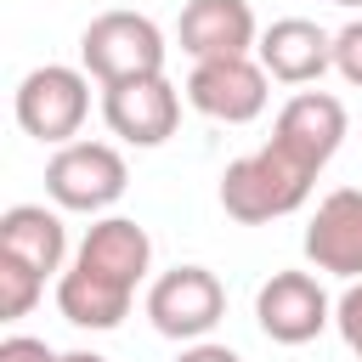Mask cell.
<instances>
[{
  "label": "cell",
  "mask_w": 362,
  "mask_h": 362,
  "mask_svg": "<svg viewBox=\"0 0 362 362\" xmlns=\"http://www.w3.org/2000/svg\"><path fill=\"white\" fill-rule=\"evenodd\" d=\"M153 272V238L141 221L130 215H96L68 260V272L57 277V311L74 328L107 334L130 317V300L141 288V277Z\"/></svg>",
  "instance_id": "6da1fadb"
},
{
  "label": "cell",
  "mask_w": 362,
  "mask_h": 362,
  "mask_svg": "<svg viewBox=\"0 0 362 362\" xmlns=\"http://www.w3.org/2000/svg\"><path fill=\"white\" fill-rule=\"evenodd\" d=\"M317 175H322V164H311L300 147L266 136V147H255V153H243V158H232L221 170V209L238 226L283 221L311 198Z\"/></svg>",
  "instance_id": "7a4b0ae2"
},
{
  "label": "cell",
  "mask_w": 362,
  "mask_h": 362,
  "mask_svg": "<svg viewBox=\"0 0 362 362\" xmlns=\"http://www.w3.org/2000/svg\"><path fill=\"white\" fill-rule=\"evenodd\" d=\"M164 57H170L164 28L147 11H102L79 34V68L96 85H124V79L164 74Z\"/></svg>",
  "instance_id": "3957f363"
},
{
  "label": "cell",
  "mask_w": 362,
  "mask_h": 362,
  "mask_svg": "<svg viewBox=\"0 0 362 362\" xmlns=\"http://www.w3.org/2000/svg\"><path fill=\"white\" fill-rule=\"evenodd\" d=\"M130 187V164L113 141H62L45 158V198L68 215H107Z\"/></svg>",
  "instance_id": "277c9868"
},
{
  "label": "cell",
  "mask_w": 362,
  "mask_h": 362,
  "mask_svg": "<svg viewBox=\"0 0 362 362\" xmlns=\"http://www.w3.org/2000/svg\"><path fill=\"white\" fill-rule=\"evenodd\" d=\"M11 113L23 124V136L45 141V147H62L85 130L90 119V74L85 68H68V62H45V68H28L17 79V96H11Z\"/></svg>",
  "instance_id": "5b68a950"
},
{
  "label": "cell",
  "mask_w": 362,
  "mask_h": 362,
  "mask_svg": "<svg viewBox=\"0 0 362 362\" xmlns=\"http://www.w3.org/2000/svg\"><path fill=\"white\" fill-rule=\"evenodd\" d=\"M226 317V288L209 266H170L147 283V322L164 339H209V328Z\"/></svg>",
  "instance_id": "8992f818"
},
{
  "label": "cell",
  "mask_w": 362,
  "mask_h": 362,
  "mask_svg": "<svg viewBox=\"0 0 362 362\" xmlns=\"http://www.w3.org/2000/svg\"><path fill=\"white\" fill-rule=\"evenodd\" d=\"M187 102L215 119V124H255L272 102V74L260 68V57H215V62H192L187 74Z\"/></svg>",
  "instance_id": "52a82bcc"
},
{
  "label": "cell",
  "mask_w": 362,
  "mask_h": 362,
  "mask_svg": "<svg viewBox=\"0 0 362 362\" xmlns=\"http://www.w3.org/2000/svg\"><path fill=\"white\" fill-rule=\"evenodd\" d=\"M255 322L272 345H311L334 322V300L311 272H272L255 288Z\"/></svg>",
  "instance_id": "ba28073f"
},
{
  "label": "cell",
  "mask_w": 362,
  "mask_h": 362,
  "mask_svg": "<svg viewBox=\"0 0 362 362\" xmlns=\"http://www.w3.org/2000/svg\"><path fill=\"white\" fill-rule=\"evenodd\" d=\"M102 119L124 147H164L181 124V90L164 74L102 85Z\"/></svg>",
  "instance_id": "9c48e42d"
},
{
  "label": "cell",
  "mask_w": 362,
  "mask_h": 362,
  "mask_svg": "<svg viewBox=\"0 0 362 362\" xmlns=\"http://www.w3.org/2000/svg\"><path fill=\"white\" fill-rule=\"evenodd\" d=\"M305 260L328 277H362V187H334L305 221Z\"/></svg>",
  "instance_id": "30bf717a"
},
{
  "label": "cell",
  "mask_w": 362,
  "mask_h": 362,
  "mask_svg": "<svg viewBox=\"0 0 362 362\" xmlns=\"http://www.w3.org/2000/svg\"><path fill=\"white\" fill-rule=\"evenodd\" d=\"M175 40L192 62H215V57H255L260 45V23L249 11V0H187Z\"/></svg>",
  "instance_id": "8fae6325"
},
{
  "label": "cell",
  "mask_w": 362,
  "mask_h": 362,
  "mask_svg": "<svg viewBox=\"0 0 362 362\" xmlns=\"http://www.w3.org/2000/svg\"><path fill=\"white\" fill-rule=\"evenodd\" d=\"M255 57L277 85H317L334 68V34L311 17H277L272 28H260Z\"/></svg>",
  "instance_id": "7c38bea8"
},
{
  "label": "cell",
  "mask_w": 362,
  "mask_h": 362,
  "mask_svg": "<svg viewBox=\"0 0 362 362\" xmlns=\"http://www.w3.org/2000/svg\"><path fill=\"white\" fill-rule=\"evenodd\" d=\"M272 136L288 141V147H300L311 164L328 170V158H334L339 141H345V102L328 96V90H294V96L277 107Z\"/></svg>",
  "instance_id": "4fadbf2b"
},
{
  "label": "cell",
  "mask_w": 362,
  "mask_h": 362,
  "mask_svg": "<svg viewBox=\"0 0 362 362\" xmlns=\"http://www.w3.org/2000/svg\"><path fill=\"white\" fill-rule=\"evenodd\" d=\"M0 255L34 266L40 277H62L68 272V226H62V209L11 204L0 215Z\"/></svg>",
  "instance_id": "5bb4252c"
},
{
  "label": "cell",
  "mask_w": 362,
  "mask_h": 362,
  "mask_svg": "<svg viewBox=\"0 0 362 362\" xmlns=\"http://www.w3.org/2000/svg\"><path fill=\"white\" fill-rule=\"evenodd\" d=\"M40 294H45V277H40L34 266H23V260L0 255V317H6V322L28 317V311L40 305Z\"/></svg>",
  "instance_id": "9a60e30c"
},
{
  "label": "cell",
  "mask_w": 362,
  "mask_h": 362,
  "mask_svg": "<svg viewBox=\"0 0 362 362\" xmlns=\"http://www.w3.org/2000/svg\"><path fill=\"white\" fill-rule=\"evenodd\" d=\"M334 328H339L345 351L362 362V277H356V283H345V294L334 300Z\"/></svg>",
  "instance_id": "2e32d148"
},
{
  "label": "cell",
  "mask_w": 362,
  "mask_h": 362,
  "mask_svg": "<svg viewBox=\"0 0 362 362\" xmlns=\"http://www.w3.org/2000/svg\"><path fill=\"white\" fill-rule=\"evenodd\" d=\"M334 74L362 90V17H351V23L334 34Z\"/></svg>",
  "instance_id": "e0dca14e"
},
{
  "label": "cell",
  "mask_w": 362,
  "mask_h": 362,
  "mask_svg": "<svg viewBox=\"0 0 362 362\" xmlns=\"http://www.w3.org/2000/svg\"><path fill=\"white\" fill-rule=\"evenodd\" d=\"M62 351H51L45 339H34V334H11V339H0V362H57Z\"/></svg>",
  "instance_id": "ac0fdd59"
},
{
  "label": "cell",
  "mask_w": 362,
  "mask_h": 362,
  "mask_svg": "<svg viewBox=\"0 0 362 362\" xmlns=\"http://www.w3.org/2000/svg\"><path fill=\"white\" fill-rule=\"evenodd\" d=\"M175 362H243V356H238L232 345H215V339H192V345L175 356Z\"/></svg>",
  "instance_id": "d6986e66"
},
{
  "label": "cell",
  "mask_w": 362,
  "mask_h": 362,
  "mask_svg": "<svg viewBox=\"0 0 362 362\" xmlns=\"http://www.w3.org/2000/svg\"><path fill=\"white\" fill-rule=\"evenodd\" d=\"M57 362H107V356H102V351H62Z\"/></svg>",
  "instance_id": "ffe728a7"
},
{
  "label": "cell",
  "mask_w": 362,
  "mask_h": 362,
  "mask_svg": "<svg viewBox=\"0 0 362 362\" xmlns=\"http://www.w3.org/2000/svg\"><path fill=\"white\" fill-rule=\"evenodd\" d=\"M328 6H345V11H362V0H328Z\"/></svg>",
  "instance_id": "44dd1931"
}]
</instances>
